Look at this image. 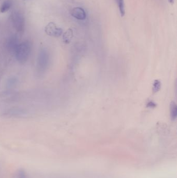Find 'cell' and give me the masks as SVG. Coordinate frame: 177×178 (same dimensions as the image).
<instances>
[{
  "label": "cell",
  "mask_w": 177,
  "mask_h": 178,
  "mask_svg": "<svg viewBox=\"0 0 177 178\" xmlns=\"http://www.w3.org/2000/svg\"><path fill=\"white\" fill-rule=\"evenodd\" d=\"M50 63V54L46 50L42 49L39 52L38 61L37 67L40 71L43 72L48 68Z\"/></svg>",
  "instance_id": "7a4b0ae2"
},
{
  "label": "cell",
  "mask_w": 177,
  "mask_h": 178,
  "mask_svg": "<svg viewBox=\"0 0 177 178\" xmlns=\"http://www.w3.org/2000/svg\"><path fill=\"white\" fill-rule=\"evenodd\" d=\"M12 4L13 3L11 0H6L4 1L0 7V11L4 13L8 11L11 8Z\"/></svg>",
  "instance_id": "9c48e42d"
},
{
  "label": "cell",
  "mask_w": 177,
  "mask_h": 178,
  "mask_svg": "<svg viewBox=\"0 0 177 178\" xmlns=\"http://www.w3.org/2000/svg\"><path fill=\"white\" fill-rule=\"evenodd\" d=\"M170 115L171 119L174 121L177 117V106L174 101H172L170 104Z\"/></svg>",
  "instance_id": "52a82bcc"
},
{
  "label": "cell",
  "mask_w": 177,
  "mask_h": 178,
  "mask_svg": "<svg viewBox=\"0 0 177 178\" xmlns=\"http://www.w3.org/2000/svg\"><path fill=\"white\" fill-rule=\"evenodd\" d=\"M45 32L50 36L59 37L63 33L62 29L58 28L55 24L53 22H50L45 27Z\"/></svg>",
  "instance_id": "277c9868"
},
{
  "label": "cell",
  "mask_w": 177,
  "mask_h": 178,
  "mask_svg": "<svg viewBox=\"0 0 177 178\" xmlns=\"http://www.w3.org/2000/svg\"><path fill=\"white\" fill-rule=\"evenodd\" d=\"M19 44L18 38L16 36H12L8 39L7 42V47L11 52L14 53L18 45Z\"/></svg>",
  "instance_id": "8992f818"
},
{
  "label": "cell",
  "mask_w": 177,
  "mask_h": 178,
  "mask_svg": "<svg viewBox=\"0 0 177 178\" xmlns=\"http://www.w3.org/2000/svg\"><path fill=\"white\" fill-rule=\"evenodd\" d=\"M18 178H26V175L25 171L23 170H20L18 173Z\"/></svg>",
  "instance_id": "5bb4252c"
},
{
  "label": "cell",
  "mask_w": 177,
  "mask_h": 178,
  "mask_svg": "<svg viewBox=\"0 0 177 178\" xmlns=\"http://www.w3.org/2000/svg\"><path fill=\"white\" fill-rule=\"evenodd\" d=\"M17 81V80L16 78H11L9 79V80L8 81V82H7V86L9 87L13 86L15 84H16Z\"/></svg>",
  "instance_id": "4fadbf2b"
},
{
  "label": "cell",
  "mask_w": 177,
  "mask_h": 178,
  "mask_svg": "<svg viewBox=\"0 0 177 178\" xmlns=\"http://www.w3.org/2000/svg\"><path fill=\"white\" fill-rule=\"evenodd\" d=\"M11 20L15 29L19 33L25 30V21L23 16L19 11H14L11 15Z\"/></svg>",
  "instance_id": "3957f363"
},
{
  "label": "cell",
  "mask_w": 177,
  "mask_h": 178,
  "mask_svg": "<svg viewBox=\"0 0 177 178\" xmlns=\"http://www.w3.org/2000/svg\"><path fill=\"white\" fill-rule=\"evenodd\" d=\"M73 37V33L71 29H69L64 34L63 40L64 42L66 43H69Z\"/></svg>",
  "instance_id": "30bf717a"
},
{
  "label": "cell",
  "mask_w": 177,
  "mask_h": 178,
  "mask_svg": "<svg viewBox=\"0 0 177 178\" xmlns=\"http://www.w3.org/2000/svg\"><path fill=\"white\" fill-rule=\"evenodd\" d=\"M168 1H169V3H171V4H173L174 3V0H168Z\"/></svg>",
  "instance_id": "2e32d148"
},
{
  "label": "cell",
  "mask_w": 177,
  "mask_h": 178,
  "mask_svg": "<svg viewBox=\"0 0 177 178\" xmlns=\"http://www.w3.org/2000/svg\"><path fill=\"white\" fill-rule=\"evenodd\" d=\"M71 14L73 17L78 20H83L86 19V12L84 9L80 7H76L72 9Z\"/></svg>",
  "instance_id": "5b68a950"
},
{
  "label": "cell",
  "mask_w": 177,
  "mask_h": 178,
  "mask_svg": "<svg viewBox=\"0 0 177 178\" xmlns=\"http://www.w3.org/2000/svg\"><path fill=\"white\" fill-rule=\"evenodd\" d=\"M25 114V112L21 109H9V111H7L5 113V115H8V116H22Z\"/></svg>",
  "instance_id": "ba28073f"
},
{
  "label": "cell",
  "mask_w": 177,
  "mask_h": 178,
  "mask_svg": "<svg viewBox=\"0 0 177 178\" xmlns=\"http://www.w3.org/2000/svg\"><path fill=\"white\" fill-rule=\"evenodd\" d=\"M156 106V105L155 103L154 102H152V101H150L147 104V106L148 107H151V108H154V107H155Z\"/></svg>",
  "instance_id": "9a60e30c"
},
{
  "label": "cell",
  "mask_w": 177,
  "mask_h": 178,
  "mask_svg": "<svg viewBox=\"0 0 177 178\" xmlns=\"http://www.w3.org/2000/svg\"><path fill=\"white\" fill-rule=\"evenodd\" d=\"M118 7L119 8L120 14L122 17H124L125 15L124 1V0H116Z\"/></svg>",
  "instance_id": "8fae6325"
},
{
  "label": "cell",
  "mask_w": 177,
  "mask_h": 178,
  "mask_svg": "<svg viewBox=\"0 0 177 178\" xmlns=\"http://www.w3.org/2000/svg\"><path fill=\"white\" fill-rule=\"evenodd\" d=\"M161 82L159 80H155L153 84L152 91L154 93L158 92L161 89Z\"/></svg>",
  "instance_id": "7c38bea8"
},
{
  "label": "cell",
  "mask_w": 177,
  "mask_h": 178,
  "mask_svg": "<svg viewBox=\"0 0 177 178\" xmlns=\"http://www.w3.org/2000/svg\"><path fill=\"white\" fill-rule=\"evenodd\" d=\"M31 52L30 43L25 41L18 45L14 54L17 61L20 64H25L28 61Z\"/></svg>",
  "instance_id": "6da1fadb"
}]
</instances>
